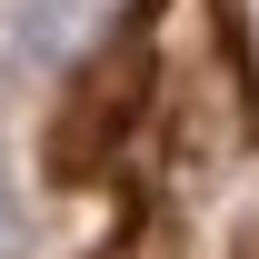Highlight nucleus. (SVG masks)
Masks as SVG:
<instances>
[{"instance_id":"nucleus-1","label":"nucleus","mask_w":259,"mask_h":259,"mask_svg":"<svg viewBox=\"0 0 259 259\" xmlns=\"http://www.w3.org/2000/svg\"><path fill=\"white\" fill-rule=\"evenodd\" d=\"M0 249H10V220H0Z\"/></svg>"}]
</instances>
